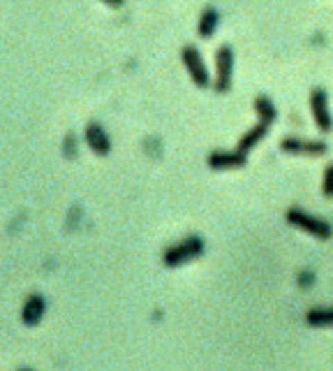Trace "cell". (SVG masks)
I'll return each instance as SVG.
<instances>
[{"label":"cell","mask_w":333,"mask_h":371,"mask_svg":"<svg viewBox=\"0 0 333 371\" xmlns=\"http://www.w3.org/2000/svg\"><path fill=\"white\" fill-rule=\"evenodd\" d=\"M310 116L319 133H331L333 116L329 112V93L322 86H315L310 91Z\"/></svg>","instance_id":"5b68a950"},{"label":"cell","mask_w":333,"mask_h":371,"mask_svg":"<svg viewBox=\"0 0 333 371\" xmlns=\"http://www.w3.org/2000/svg\"><path fill=\"white\" fill-rule=\"evenodd\" d=\"M180 63H183L187 77H190V81L197 88L206 91V88L213 86V74L208 72L206 60L194 44H185L183 49H180Z\"/></svg>","instance_id":"277c9868"},{"label":"cell","mask_w":333,"mask_h":371,"mask_svg":"<svg viewBox=\"0 0 333 371\" xmlns=\"http://www.w3.org/2000/svg\"><path fill=\"white\" fill-rule=\"evenodd\" d=\"M100 3L107 5V8H111V10H121L125 5V0H100Z\"/></svg>","instance_id":"9a60e30c"},{"label":"cell","mask_w":333,"mask_h":371,"mask_svg":"<svg viewBox=\"0 0 333 371\" xmlns=\"http://www.w3.org/2000/svg\"><path fill=\"white\" fill-rule=\"evenodd\" d=\"M44 313H46L44 295L33 292V295H28L24 306H21V322H24L26 327H37L42 318H44Z\"/></svg>","instance_id":"9c48e42d"},{"label":"cell","mask_w":333,"mask_h":371,"mask_svg":"<svg viewBox=\"0 0 333 371\" xmlns=\"http://www.w3.org/2000/svg\"><path fill=\"white\" fill-rule=\"evenodd\" d=\"M284 221H287V225H291V228L315 237L317 242H326V239L333 237V225L326 221V218H319L301 207H289L284 211Z\"/></svg>","instance_id":"7a4b0ae2"},{"label":"cell","mask_w":333,"mask_h":371,"mask_svg":"<svg viewBox=\"0 0 333 371\" xmlns=\"http://www.w3.org/2000/svg\"><path fill=\"white\" fill-rule=\"evenodd\" d=\"M208 170L213 172H229V170H243L248 165V156L241 154L239 149L225 151V149H215L206 158Z\"/></svg>","instance_id":"52a82bcc"},{"label":"cell","mask_w":333,"mask_h":371,"mask_svg":"<svg viewBox=\"0 0 333 371\" xmlns=\"http://www.w3.org/2000/svg\"><path fill=\"white\" fill-rule=\"evenodd\" d=\"M253 109H255V116L259 123L273 126V123L278 121V107L268 95H257V98L253 100Z\"/></svg>","instance_id":"7c38bea8"},{"label":"cell","mask_w":333,"mask_h":371,"mask_svg":"<svg viewBox=\"0 0 333 371\" xmlns=\"http://www.w3.org/2000/svg\"><path fill=\"white\" fill-rule=\"evenodd\" d=\"M268 128L271 126H266V123H259L257 121V126H253L250 130H246V133L241 135V140H239V144H236V149L241 151V154H250V151H253L257 144L259 142H264V137L268 135Z\"/></svg>","instance_id":"8fae6325"},{"label":"cell","mask_w":333,"mask_h":371,"mask_svg":"<svg viewBox=\"0 0 333 371\" xmlns=\"http://www.w3.org/2000/svg\"><path fill=\"white\" fill-rule=\"evenodd\" d=\"M234 65L236 53L232 44H220L215 49V74H213V91L215 93H229L234 84Z\"/></svg>","instance_id":"3957f363"},{"label":"cell","mask_w":333,"mask_h":371,"mask_svg":"<svg viewBox=\"0 0 333 371\" xmlns=\"http://www.w3.org/2000/svg\"><path fill=\"white\" fill-rule=\"evenodd\" d=\"M305 325L315 329L333 327V306H312L305 311Z\"/></svg>","instance_id":"4fadbf2b"},{"label":"cell","mask_w":333,"mask_h":371,"mask_svg":"<svg viewBox=\"0 0 333 371\" xmlns=\"http://www.w3.org/2000/svg\"><path fill=\"white\" fill-rule=\"evenodd\" d=\"M322 195L326 200H333V163H329L324 167V176H322Z\"/></svg>","instance_id":"5bb4252c"},{"label":"cell","mask_w":333,"mask_h":371,"mask_svg":"<svg viewBox=\"0 0 333 371\" xmlns=\"http://www.w3.org/2000/svg\"><path fill=\"white\" fill-rule=\"evenodd\" d=\"M220 12L213 8V5H208V8L201 10L199 15V22H197V35L201 40H211L215 35V31H218L220 26Z\"/></svg>","instance_id":"30bf717a"},{"label":"cell","mask_w":333,"mask_h":371,"mask_svg":"<svg viewBox=\"0 0 333 371\" xmlns=\"http://www.w3.org/2000/svg\"><path fill=\"white\" fill-rule=\"evenodd\" d=\"M206 253V242L204 237L199 235H187L180 242H176L169 249H164L162 253V265L169 267V270H176V267H183L187 263H194Z\"/></svg>","instance_id":"6da1fadb"},{"label":"cell","mask_w":333,"mask_h":371,"mask_svg":"<svg viewBox=\"0 0 333 371\" xmlns=\"http://www.w3.org/2000/svg\"><path fill=\"white\" fill-rule=\"evenodd\" d=\"M280 151L287 156H308V158H319L329 151V144L324 140H303V137H284L280 142Z\"/></svg>","instance_id":"8992f818"},{"label":"cell","mask_w":333,"mask_h":371,"mask_svg":"<svg viewBox=\"0 0 333 371\" xmlns=\"http://www.w3.org/2000/svg\"><path fill=\"white\" fill-rule=\"evenodd\" d=\"M83 142H86V147L100 158L111 154V137L107 130H104L102 123H97V121L86 123V128H83Z\"/></svg>","instance_id":"ba28073f"}]
</instances>
